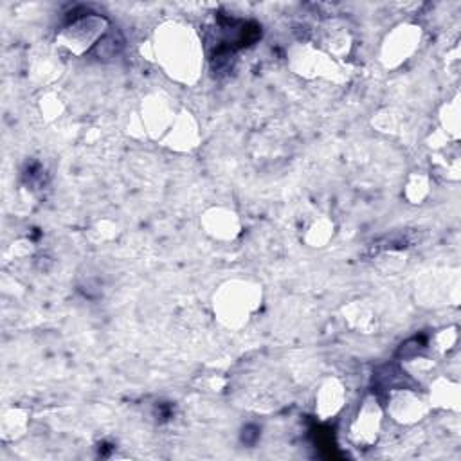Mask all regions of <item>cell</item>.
I'll return each mask as SVG.
<instances>
[{"instance_id":"obj_2","label":"cell","mask_w":461,"mask_h":461,"mask_svg":"<svg viewBox=\"0 0 461 461\" xmlns=\"http://www.w3.org/2000/svg\"><path fill=\"white\" fill-rule=\"evenodd\" d=\"M378 429H380L378 402L373 398H367L362 405V411L358 412L357 420L351 425V438L358 445H371L378 434Z\"/></svg>"},{"instance_id":"obj_1","label":"cell","mask_w":461,"mask_h":461,"mask_svg":"<svg viewBox=\"0 0 461 461\" xmlns=\"http://www.w3.org/2000/svg\"><path fill=\"white\" fill-rule=\"evenodd\" d=\"M104 25L106 20L101 16H85L70 23L63 31L61 40L68 47V50H72L74 54H81L88 50L92 45H95L99 38H103Z\"/></svg>"}]
</instances>
